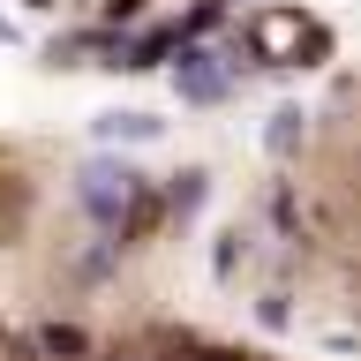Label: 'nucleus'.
<instances>
[{
	"mask_svg": "<svg viewBox=\"0 0 361 361\" xmlns=\"http://www.w3.org/2000/svg\"><path fill=\"white\" fill-rule=\"evenodd\" d=\"M0 361H279V354L180 331V324H16L0 331Z\"/></svg>",
	"mask_w": 361,
	"mask_h": 361,
	"instance_id": "obj_1",
	"label": "nucleus"
}]
</instances>
